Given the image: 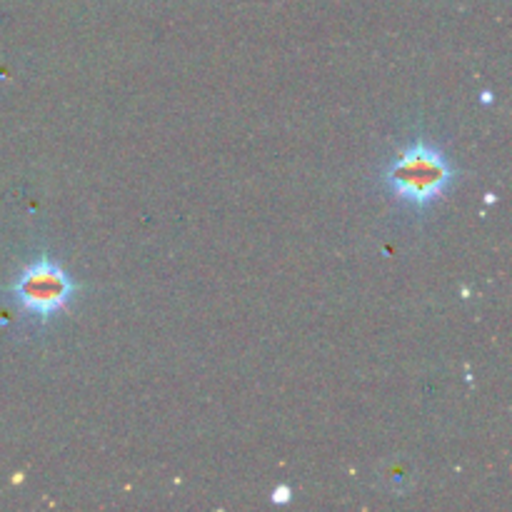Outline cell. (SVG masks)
Returning a JSON list of instances; mask_svg holds the SVG:
<instances>
[{
    "label": "cell",
    "mask_w": 512,
    "mask_h": 512,
    "mask_svg": "<svg viewBox=\"0 0 512 512\" xmlns=\"http://www.w3.org/2000/svg\"><path fill=\"white\" fill-rule=\"evenodd\" d=\"M10 293L20 310L48 323L50 318L68 310L75 295V283L50 255H40L35 263L20 270L10 285Z\"/></svg>",
    "instance_id": "cell-2"
},
{
    "label": "cell",
    "mask_w": 512,
    "mask_h": 512,
    "mask_svg": "<svg viewBox=\"0 0 512 512\" xmlns=\"http://www.w3.org/2000/svg\"><path fill=\"white\" fill-rule=\"evenodd\" d=\"M270 500H273V505H285L293 500V490L288 488V485H278V488L273 490V495H270Z\"/></svg>",
    "instance_id": "cell-3"
},
{
    "label": "cell",
    "mask_w": 512,
    "mask_h": 512,
    "mask_svg": "<svg viewBox=\"0 0 512 512\" xmlns=\"http://www.w3.org/2000/svg\"><path fill=\"white\" fill-rule=\"evenodd\" d=\"M455 178H458V170L450 163L448 155L423 140L405 145L383 170V183L388 193L420 213L438 203L453 188Z\"/></svg>",
    "instance_id": "cell-1"
}]
</instances>
